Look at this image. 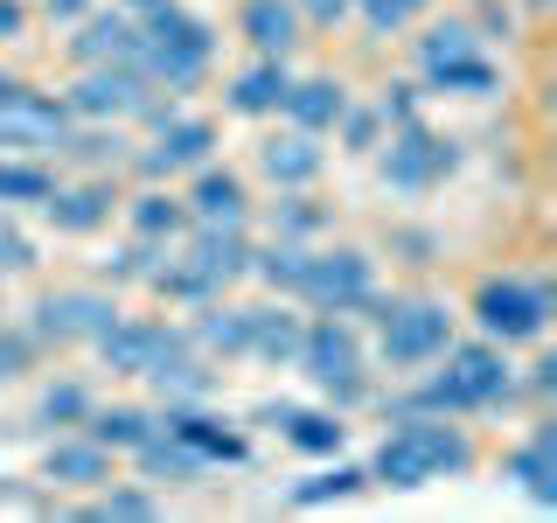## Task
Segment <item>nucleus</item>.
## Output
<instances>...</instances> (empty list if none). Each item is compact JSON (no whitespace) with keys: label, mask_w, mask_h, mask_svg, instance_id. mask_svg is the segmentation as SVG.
Segmentation results:
<instances>
[{"label":"nucleus","mask_w":557,"mask_h":523,"mask_svg":"<svg viewBox=\"0 0 557 523\" xmlns=\"http://www.w3.org/2000/svg\"><path fill=\"white\" fill-rule=\"evenodd\" d=\"M209 57H216V35H209V22H196V14L174 8V0L147 8V28H139V63H147L168 92H196Z\"/></svg>","instance_id":"f257e3e1"},{"label":"nucleus","mask_w":557,"mask_h":523,"mask_svg":"<svg viewBox=\"0 0 557 523\" xmlns=\"http://www.w3.org/2000/svg\"><path fill=\"white\" fill-rule=\"evenodd\" d=\"M460 467H467L460 426H432V418H411V426H397L391 440L376 447V475L391 488H425L440 475H460Z\"/></svg>","instance_id":"f03ea898"},{"label":"nucleus","mask_w":557,"mask_h":523,"mask_svg":"<svg viewBox=\"0 0 557 523\" xmlns=\"http://www.w3.org/2000/svg\"><path fill=\"white\" fill-rule=\"evenodd\" d=\"M98 349H104V363H112V370H126V377L202 384V370L188 363V342L174 336V328H161V321H112L98 336Z\"/></svg>","instance_id":"7ed1b4c3"},{"label":"nucleus","mask_w":557,"mask_h":523,"mask_svg":"<svg viewBox=\"0 0 557 523\" xmlns=\"http://www.w3.org/2000/svg\"><path fill=\"white\" fill-rule=\"evenodd\" d=\"M446 356V370L425 384V405L432 412H481V405H495L502 391H509V363H502V349H487V342H460V349H440Z\"/></svg>","instance_id":"20e7f679"},{"label":"nucleus","mask_w":557,"mask_h":523,"mask_svg":"<svg viewBox=\"0 0 557 523\" xmlns=\"http://www.w3.org/2000/svg\"><path fill=\"white\" fill-rule=\"evenodd\" d=\"M446 342H453V314L440 301H397L376 314V349L391 370H425V363H440Z\"/></svg>","instance_id":"39448f33"},{"label":"nucleus","mask_w":557,"mask_h":523,"mask_svg":"<svg viewBox=\"0 0 557 523\" xmlns=\"http://www.w3.org/2000/svg\"><path fill=\"white\" fill-rule=\"evenodd\" d=\"M293 293L313 301L321 314H348V307H370L376 301V279L362 252H300L293 266Z\"/></svg>","instance_id":"423d86ee"},{"label":"nucleus","mask_w":557,"mask_h":523,"mask_svg":"<svg viewBox=\"0 0 557 523\" xmlns=\"http://www.w3.org/2000/svg\"><path fill=\"white\" fill-rule=\"evenodd\" d=\"M300 363H307V377L321 384V391H335L342 405H356L370 384H362V342H356V328L335 321V314H321L313 328H300Z\"/></svg>","instance_id":"0eeeda50"},{"label":"nucleus","mask_w":557,"mask_h":523,"mask_svg":"<svg viewBox=\"0 0 557 523\" xmlns=\"http://www.w3.org/2000/svg\"><path fill=\"white\" fill-rule=\"evenodd\" d=\"M418 63H425V77L440 92H474V98L495 92V63L474 49V35L460 22H440L432 35H418Z\"/></svg>","instance_id":"6e6552de"},{"label":"nucleus","mask_w":557,"mask_h":523,"mask_svg":"<svg viewBox=\"0 0 557 523\" xmlns=\"http://www.w3.org/2000/svg\"><path fill=\"white\" fill-rule=\"evenodd\" d=\"M474 321L502 342H536L550 328V293L530 279H487L474 293Z\"/></svg>","instance_id":"1a4fd4ad"},{"label":"nucleus","mask_w":557,"mask_h":523,"mask_svg":"<svg viewBox=\"0 0 557 523\" xmlns=\"http://www.w3.org/2000/svg\"><path fill=\"white\" fill-rule=\"evenodd\" d=\"M383 174H391V188H432L453 174V139L425 133V126H405L391 139V154H383Z\"/></svg>","instance_id":"9d476101"},{"label":"nucleus","mask_w":557,"mask_h":523,"mask_svg":"<svg viewBox=\"0 0 557 523\" xmlns=\"http://www.w3.org/2000/svg\"><path fill=\"white\" fill-rule=\"evenodd\" d=\"M112 321H119V307L104 301V293H49V301L35 307V328H42L49 342H98Z\"/></svg>","instance_id":"9b49d317"},{"label":"nucleus","mask_w":557,"mask_h":523,"mask_svg":"<svg viewBox=\"0 0 557 523\" xmlns=\"http://www.w3.org/2000/svg\"><path fill=\"white\" fill-rule=\"evenodd\" d=\"M139 63H91L84 84L70 92V112H91V119H119V112H139Z\"/></svg>","instance_id":"f8f14e48"},{"label":"nucleus","mask_w":557,"mask_h":523,"mask_svg":"<svg viewBox=\"0 0 557 523\" xmlns=\"http://www.w3.org/2000/svg\"><path fill=\"white\" fill-rule=\"evenodd\" d=\"M0 147H63V105L42 92H14L0 105Z\"/></svg>","instance_id":"ddd939ff"},{"label":"nucleus","mask_w":557,"mask_h":523,"mask_svg":"<svg viewBox=\"0 0 557 523\" xmlns=\"http://www.w3.org/2000/svg\"><path fill=\"white\" fill-rule=\"evenodd\" d=\"M209 147H216V133H209V119H168L161 139L147 147V174H182V168H202Z\"/></svg>","instance_id":"4468645a"},{"label":"nucleus","mask_w":557,"mask_h":523,"mask_svg":"<svg viewBox=\"0 0 557 523\" xmlns=\"http://www.w3.org/2000/svg\"><path fill=\"white\" fill-rule=\"evenodd\" d=\"M509 475L522 482V496L530 502H557V433L544 426V433H530V440H522L516 453H509Z\"/></svg>","instance_id":"2eb2a0df"},{"label":"nucleus","mask_w":557,"mask_h":523,"mask_svg":"<svg viewBox=\"0 0 557 523\" xmlns=\"http://www.w3.org/2000/svg\"><path fill=\"white\" fill-rule=\"evenodd\" d=\"M258 168L272 174L278 188H300V182H313V174H321V147H313V133H278V139H265V147H258Z\"/></svg>","instance_id":"dca6fc26"},{"label":"nucleus","mask_w":557,"mask_h":523,"mask_svg":"<svg viewBox=\"0 0 557 523\" xmlns=\"http://www.w3.org/2000/svg\"><path fill=\"white\" fill-rule=\"evenodd\" d=\"M168 440H182L202 467H209V461H244V433L216 426V418H202V412H174V418H168Z\"/></svg>","instance_id":"f3484780"},{"label":"nucleus","mask_w":557,"mask_h":523,"mask_svg":"<svg viewBox=\"0 0 557 523\" xmlns=\"http://www.w3.org/2000/svg\"><path fill=\"white\" fill-rule=\"evenodd\" d=\"M286 112L300 133H327V126H342L348 98H342L335 77H307V84H286Z\"/></svg>","instance_id":"a211bd4d"},{"label":"nucleus","mask_w":557,"mask_h":523,"mask_svg":"<svg viewBox=\"0 0 557 523\" xmlns=\"http://www.w3.org/2000/svg\"><path fill=\"white\" fill-rule=\"evenodd\" d=\"M188 209H196V223H244V182L231 168H209L196 174V188H188Z\"/></svg>","instance_id":"6ab92c4d"},{"label":"nucleus","mask_w":557,"mask_h":523,"mask_svg":"<svg viewBox=\"0 0 557 523\" xmlns=\"http://www.w3.org/2000/svg\"><path fill=\"white\" fill-rule=\"evenodd\" d=\"M77 57L84 63H139V28L126 14H91L77 35Z\"/></svg>","instance_id":"aec40b11"},{"label":"nucleus","mask_w":557,"mask_h":523,"mask_svg":"<svg viewBox=\"0 0 557 523\" xmlns=\"http://www.w3.org/2000/svg\"><path fill=\"white\" fill-rule=\"evenodd\" d=\"M42 209H49V223H57V231H98V223L112 217V188H98V182H84V188H49Z\"/></svg>","instance_id":"412c9836"},{"label":"nucleus","mask_w":557,"mask_h":523,"mask_svg":"<svg viewBox=\"0 0 557 523\" xmlns=\"http://www.w3.org/2000/svg\"><path fill=\"white\" fill-rule=\"evenodd\" d=\"M244 349L251 356H300V321L278 307H244Z\"/></svg>","instance_id":"4be33fe9"},{"label":"nucleus","mask_w":557,"mask_h":523,"mask_svg":"<svg viewBox=\"0 0 557 523\" xmlns=\"http://www.w3.org/2000/svg\"><path fill=\"white\" fill-rule=\"evenodd\" d=\"M244 35H251L258 57H286L293 35H300V22H293L286 0H244Z\"/></svg>","instance_id":"5701e85b"},{"label":"nucleus","mask_w":557,"mask_h":523,"mask_svg":"<svg viewBox=\"0 0 557 523\" xmlns=\"http://www.w3.org/2000/svg\"><path fill=\"white\" fill-rule=\"evenodd\" d=\"M286 70H278V57H265V63H251V70H237L231 77V105L237 112H278L286 105Z\"/></svg>","instance_id":"b1692460"},{"label":"nucleus","mask_w":557,"mask_h":523,"mask_svg":"<svg viewBox=\"0 0 557 523\" xmlns=\"http://www.w3.org/2000/svg\"><path fill=\"white\" fill-rule=\"evenodd\" d=\"M91 440L98 447H147L153 440V426H147V412H133V405H112V412H91Z\"/></svg>","instance_id":"393cba45"},{"label":"nucleus","mask_w":557,"mask_h":523,"mask_svg":"<svg viewBox=\"0 0 557 523\" xmlns=\"http://www.w3.org/2000/svg\"><path fill=\"white\" fill-rule=\"evenodd\" d=\"M278 426H286V440L300 453H335L342 447V426L327 412H278Z\"/></svg>","instance_id":"a878e982"},{"label":"nucleus","mask_w":557,"mask_h":523,"mask_svg":"<svg viewBox=\"0 0 557 523\" xmlns=\"http://www.w3.org/2000/svg\"><path fill=\"white\" fill-rule=\"evenodd\" d=\"M362 488V467H348V461H335V467H321V475H307L300 488H293V502L300 510H313V502H335V496H356Z\"/></svg>","instance_id":"bb28decb"},{"label":"nucleus","mask_w":557,"mask_h":523,"mask_svg":"<svg viewBox=\"0 0 557 523\" xmlns=\"http://www.w3.org/2000/svg\"><path fill=\"white\" fill-rule=\"evenodd\" d=\"M49 168H35V161H0V203H42L49 196Z\"/></svg>","instance_id":"cd10ccee"},{"label":"nucleus","mask_w":557,"mask_h":523,"mask_svg":"<svg viewBox=\"0 0 557 523\" xmlns=\"http://www.w3.org/2000/svg\"><path fill=\"white\" fill-rule=\"evenodd\" d=\"M49 475L57 482H104V447H57L49 453Z\"/></svg>","instance_id":"c85d7f7f"},{"label":"nucleus","mask_w":557,"mask_h":523,"mask_svg":"<svg viewBox=\"0 0 557 523\" xmlns=\"http://www.w3.org/2000/svg\"><path fill=\"white\" fill-rule=\"evenodd\" d=\"M133 223H139V238H168V231H182V203L147 196V203L133 209Z\"/></svg>","instance_id":"c756f323"},{"label":"nucleus","mask_w":557,"mask_h":523,"mask_svg":"<svg viewBox=\"0 0 557 523\" xmlns=\"http://www.w3.org/2000/svg\"><path fill=\"white\" fill-rule=\"evenodd\" d=\"M84 516H98V523H112V516H153V496H139V488H112V496H98Z\"/></svg>","instance_id":"7c9ffc66"},{"label":"nucleus","mask_w":557,"mask_h":523,"mask_svg":"<svg viewBox=\"0 0 557 523\" xmlns=\"http://www.w3.org/2000/svg\"><path fill=\"white\" fill-rule=\"evenodd\" d=\"M202 342H209V349H231V356H244V307L216 314V321H202Z\"/></svg>","instance_id":"2f4dec72"},{"label":"nucleus","mask_w":557,"mask_h":523,"mask_svg":"<svg viewBox=\"0 0 557 523\" xmlns=\"http://www.w3.org/2000/svg\"><path fill=\"white\" fill-rule=\"evenodd\" d=\"M418 8H425V0H362V14H370V28H383V35H391V28H405Z\"/></svg>","instance_id":"473e14b6"},{"label":"nucleus","mask_w":557,"mask_h":523,"mask_svg":"<svg viewBox=\"0 0 557 523\" xmlns=\"http://www.w3.org/2000/svg\"><path fill=\"white\" fill-rule=\"evenodd\" d=\"M22 266H35V244L14 231L8 217H0V272H22Z\"/></svg>","instance_id":"72a5a7b5"},{"label":"nucleus","mask_w":557,"mask_h":523,"mask_svg":"<svg viewBox=\"0 0 557 523\" xmlns=\"http://www.w3.org/2000/svg\"><path fill=\"white\" fill-rule=\"evenodd\" d=\"M14 370H28V342L22 336H0V384H8Z\"/></svg>","instance_id":"f704fd0d"},{"label":"nucleus","mask_w":557,"mask_h":523,"mask_svg":"<svg viewBox=\"0 0 557 523\" xmlns=\"http://www.w3.org/2000/svg\"><path fill=\"white\" fill-rule=\"evenodd\" d=\"M42 412H49V418H77V412H84V398H77V391H49V398H42Z\"/></svg>","instance_id":"c9c22d12"},{"label":"nucleus","mask_w":557,"mask_h":523,"mask_svg":"<svg viewBox=\"0 0 557 523\" xmlns=\"http://www.w3.org/2000/svg\"><path fill=\"white\" fill-rule=\"evenodd\" d=\"M22 22H28L22 0H0V42H14V35H22Z\"/></svg>","instance_id":"e433bc0d"},{"label":"nucleus","mask_w":557,"mask_h":523,"mask_svg":"<svg viewBox=\"0 0 557 523\" xmlns=\"http://www.w3.org/2000/svg\"><path fill=\"white\" fill-rule=\"evenodd\" d=\"M348 119V139H356V147H370V139H376V119L370 112H342Z\"/></svg>","instance_id":"4c0bfd02"},{"label":"nucleus","mask_w":557,"mask_h":523,"mask_svg":"<svg viewBox=\"0 0 557 523\" xmlns=\"http://www.w3.org/2000/svg\"><path fill=\"white\" fill-rule=\"evenodd\" d=\"M342 8H348V0H307V14H321V22H335Z\"/></svg>","instance_id":"58836bf2"},{"label":"nucleus","mask_w":557,"mask_h":523,"mask_svg":"<svg viewBox=\"0 0 557 523\" xmlns=\"http://www.w3.org/2000/svg\"><path fill=\"white\" fill-rule=\"evenodd\" d=\"M49 14H84V0H49Z\"/></svg>","instance_id":"ea45409f"},{"label":"nucleus","mask_w":557,"mask_h":523,"mask_svg":"<svg viewBox=\"0 0 557 523\" xmlns=\"http://www.w3.org/2000/svg\"><path fill=\"white\" fill-rule=\"evenodd\" d=\"M14 92H22V84H14V77H0V105H8V98H14Z\"/></svg>","instance_id":"a19ab883"},{"label":"nucleus","mask_w":557,"mask_h":523,"mask_svg":"<svg viewBox=\"0 0 557 523\" xmlns=\"http://www.w3.org/2000/svg\"><path fill=\"white\" fill-rule=\"evenodd\" d=\"M133 8H139V14H147V8H161V0H133Z\"/></svg>","instance_id":"79ce46f5"},{"label":"nucleus","mask_w":557,"mask_h":523,"mask_svg":"<svg viewBox=\"0 0 557 523\" xmlns=\"http://www.w3.org/2000/svg\"><path fill=\"white\" fill-rule=\"evenodd\" d=\"M530 8H550V0H530Z\"/></svg>","instance_id":"37998d69"}]
</instances>
